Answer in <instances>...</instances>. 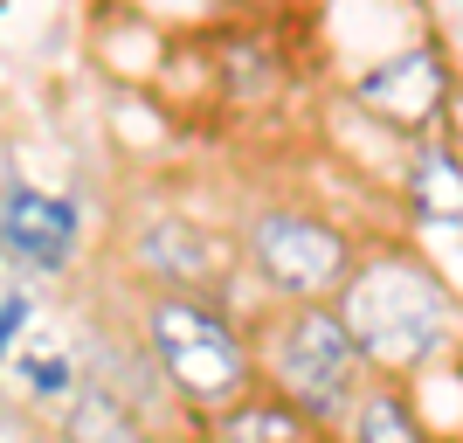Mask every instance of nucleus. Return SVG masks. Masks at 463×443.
I'll return each mask as SVG.
<instances>
[{
	"mask_svg": "<svg viewBox=\"0 0 463 443\" xmlns=\"http://www.w3.org/2000/svg\"><path fill=\"white\" fill-rule=\"evenodd\" d=\"M402 194H408V215H415L422 229H449V222H463V167L436 146V139L415 146V167H408Z\"/></svg>",
	"mask_w": 463,
	"mask_h": 443,
	"instance_id": "nucleus-10",
	"label": "nucleus"
},
{
	"mask_svg": "<svg viewBox=\"0 0 463 443\" xmlns=\"http://www.w3.org/2000/svg\"><path fill=\"white\" fill-rule=\"evenodd\" d=\"M332 305H339V319L353 326L367 367L387 374V381L422 374L463 326V298H457V284H449V270L429 250L402 243V236L381 243V250H360L346 291H339Z\"/></svg>",
	"mask_w": 463,
	"mask_h": 443,
	"instance_id": "nucleus-1",
	"label": "nucleus"
},
{
	"mask_svg": "<svg viewBox=\"0 0 463 443\" xmlns=\"http://www.w3.org/2000/svg\"><path fill=\"white\" fill-rule=\"evenodd\" d=\"M83 250V208L70 194L0 180V264L21 277H62Z\"/></svg>",
	"mask_w": 463,
	"mask_h": 443,
	"instance_id": "nucleus-7",
	"label": "nucleus"
},
{
	"mask_svg": "<svg viewBox=\"0 0 463 443\" xmlns=\"http://www.w3.org/2000/svg\"><path fill=\"white\" fill-rule=\"evenodd\" d=\"M235 256H242V277L263 291V305H332L360 264V243L326 208L256 201L235 222Z\"/></svg>",
	"mask_w": 463,
	"mask_h": 443,
	"instance_id": "nucleus-4",
	"label": "nucleus"
},
{
	"mask_svg": "<svg viewBox=\"0 0 463 443\" xmlns=\"http://www.w3.org/2000/svg\"><path fill=\"white\" fill-rule=\"evenodd\" d=\"M339 443H436V437H429L422 409L408 402V388L387 381V374H373V381L360 388V402H353Z\"/></svg>",
	"mask_w": 463,
	"mask_h": 443,
	"instance_id": "nucleus-9",
	"label": "nucleus"
},
{
	"mask_svg": "<svg viewBox=\"0 0 463 443\" xmlns=\"http://www.w3.org/2000/svg\"><path fill=\"white\" fill-rule=\"evenodd\" d=\"M125 270H132V284L222 298L242 277V256H235V229H214V222L180 208H146L125 229Z\"/></svg>",
	"mask_w": 463,
	"mask_h": 443,
	"instance_id": "nucleus-5",
	"label": "nucleus"
},
{
	"mask_svg": "<svg viewBox=\"0 0 463 443\" xmlns=\"http://www.w3.org/2000/svg\"><path fill=\"white\" fill-rule=\"evenodd\" d=\"M187 443H339V429H326L318 416L284 402L270 381H256L250 395H235L229 409L201 416V423L187 429Z\"/></svg>",
	"mask_w": 463,
	"mask_h": 443,
	"instance_id": "nucleus-8",
	"label": "nucleus"
},
{
	"mask_svg": "<svg viewBox=\"0 0 463 443\" xmlns=\"http://www.w3.org/2000/svg\"><path fill=\"white\" fill-rule=\"evenodd\" d=\"M111 7L146 21V28H214L229 0H111Z\"/></svg>",
	"mask_w": 463,
	"mask_h": 443,
	"instance_id": "nucleus-11",
	"label": "nucleus"
},
{
	"mask_svg": "<svg viewBox=\"0 0 463 443\" xmlns=\"http://www.w3.org/2000/svg\"><path fill=\"white\" fill-rule=\"evenodd\" d=\"M250 353H256V381H270L284 402H298L326 429H346L360 388L373 381L339 305H263L250 319Z\"/></svg>",
	"mask_w": 463,
	"mask_h": 443,
	"instance_id": "nucleus-3",
	"label": "nucleus"
},
{
	"mask_svg": "<svg viewBox=\"0 0 463 443\" xmlns=\"http://www.w3.org/2000/svg\"><path fill=\"white\" fill-rule=\"evenodd\" d=\"M21 326H28V291H7V298H0V361H7Z\"/></svg>",
	"mask_w": 463,
	"mask_h": 443,
	"instance_id": "nucleus-14",
	"label": "nucleus"
},
{
	"mask_svg": "<svg viewBox=\"0 0 463 443\" xmlns=\"http://www.w3.org/2000/svg\"><path fill=\"white\" fill-rule=\"evenodd\" d=\"M436 146H443L449 159L463 167V77H457V91H449V104H443V125H436Z\"/></svg>",
	"mask_w": 463,
	"mask_h": 443,
	"instance_id": "nucleus-13",
	"label": "nucleus"
},
{
	"mask_svg": "<svg viewBox=\"0 0 463 443\" xmlns=\"http://www.w3.org/2000/svg\"><path fill=\"white\" fill-rule=\"evenodd\" d=\"M21 381H28V395H35V402H56V409H62L70 395H77L83 374L62 361V353H49V361H28V367H21Z\"/></svg>",
	"mask_w": 463,
	"mask_h": 443,
	"instance_id": "nucleus-12",
	"label": "nucleus"
},
{
	"mask_svg": "<svg viewBox=\"0 0 463 443\" xmlns=\"http://www.w3.org/2000/svg\"><path fill=\"white\" fill-rule=\"evenodd\" d=\"M449 91H457V63H449V49L436 35H429V42H408V49L367 63V70L353 77V104H360L367 118H381L387 132L415 139V146L436 139Z\"/></svg>",
	"mask_w": 463,
	"mask_h": 443,
	"instance_id": "nucleus-6",
	"label": "nucleus"
},
{
	"mask_svg": "<svg viewBox=\"0 0 463 443\" xmlns=\"http://www.w3.org/2000/svg\"><path fill=\"white\" fill-rule=\"evenodd\" d=\"M14 443H62V437H56V429H42V423H28V429L14 437Z\"/></svg>",
	"mask_w": 463,
	"mask_h": 443,
	"instance_id": "nucleus-15",
	"label": "nucleus"
},
{
	"mask_svg": "<svg viewBox=\"0 0 463 443\" xmlns=\"http://www.w3.org/2000/svg\"><path fill=\"white\" fill-rule=\"evenodd\" d=\"M132 340H138V361L153 367V381H166V395H174V409L187 416V429L256 388L250 326L229 312V298L138 284Z\"/></svg>",
	"mask_w": 463,
	"mask_h": 443,
	"instance_id": "nucleus-2",
	"label": "nucleus"
}]
</instances>
